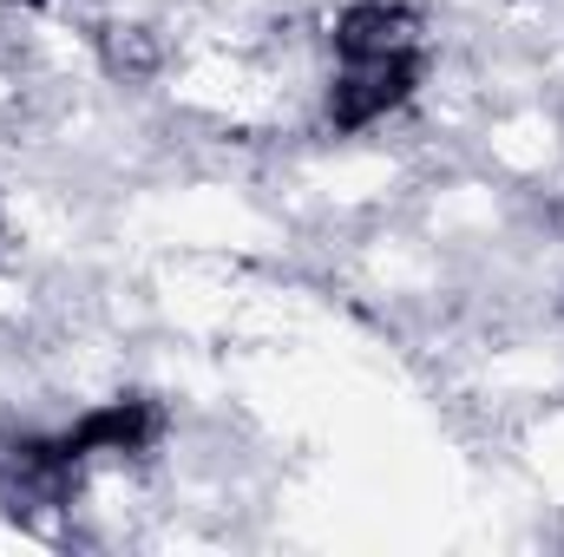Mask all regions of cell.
Segmentation results:
<instances>
[{
	"label": "cell",
	"instance_id": "1",
	"mask_svg": "<svg viewBox=\"0 0 564 557\" xmlns=\"http://www.w3.org/2000/svg\"><path fill=\"white\" fill-rule=\"evenodd\" d=\"M421 79V53L401 46V53H381V59H348V73L335 79L328 92V125L335 132H361L375 119H388Z\"/></svg>",
	"mask_w": 564,
	"mask_h": 557
},
{
	"label": "cell",
	"instance_id": "2",
	"mask_svg": "<svg viewBox=\"0 0 564 557\" xmlns=\"http://www.w3.org/2000/svg\"><path fill=\"white\" fill-rule=\"evenodd\" d=\"M401 46H414V13H408V7L355 0V7L335 20V53H341V59H381V53H401Z\"/></svg>",
	"mask_w": 564,
	"mask_h": 557
},
{
	"label": "cell",
	"instance_id": "3",
	"mask_svg": "<svg viewBox=\"0 0 564 557\" xmlns=\"http://www.w3.org/2000/svg\"><path fill=\"white\" fill-rule=\"evenodd\" d=\"M106 66H112V73H132V79H144V73L158 66V46H151V40H139V33L126 40V26H112V33H106Z\"/></svg>",
	"mask_w": 564,
	"mask_h": 557
},
{
	"label": "cell",
	"instance_id": "4",
	"mask_svg": "<svg viewBox=\"0 0 564 557\" xmlns=\"http://www.w3.org/2000/svg\"><path fill=\"white\" fill-rule=\"evenodd\" d=\"M26 7H46V0H26Z\"/></svg>",
	"mask_w": 564,
	"mask_h": 557
}]
</instances>
